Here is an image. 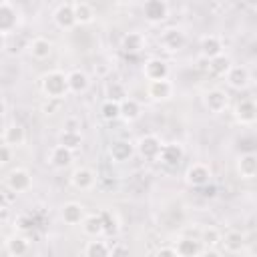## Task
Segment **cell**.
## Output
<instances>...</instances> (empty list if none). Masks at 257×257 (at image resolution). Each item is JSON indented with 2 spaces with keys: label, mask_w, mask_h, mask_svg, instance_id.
<instances>
[{
  "label": "cell",
  "mask_w": 257,
  "mask_h": 257,
  "mask_svg": "<svg viewBox=\"0 0 257 257\" xmlns=\"http://www.w3.org/2000/svg\"><path fill=\"white\" fill-rule=\"evenodd\" d=\"M66 84H68V92H72V94H82V92H86L90 80H88L86 72H82V70H70V72L66 74Z\"/></svg>",
  "instance_id": "25"
},
{
  "label": "cell",
  "mask_w": 257,
  "mask_h": 257,
  "mask_svg": "<svg viewBox=\"0 0 257 257\" xmlns=\"http://www.w3.org/2000/svg\"><path fill=\"white\" fill-rule=\"evenodd\" d=\"M122 253H128V249H124V247H110V255H122Z\"/></svg>",
  "instance_id": "44"
},
{
  "label": "cell",
  "mask_w": 257,
  "mask_h": 257,
  "mask_svg": "<svg viewBox=\"0 0 257 257\" xmlns=\"http://www.w3.org/2000/svg\"><path fill=\"white\" fill-rule=\"evenodd\" d=\"M118 108H120V118L126 120V122H133L141 116V102L133 96H126L118 102Z\"/></svg>",
  "instance_id": "27"
},
{
  "label": "cell",
  "mask_w": 257,
  "mask_h": 257,
  "mask_svg": "<svg viewBox=\"0 0 257 257\" xmlns=\"http://www.w3.org/2000/svg\"><path fill=\"white\" fill-rule=\"evenodd\" d=\"M58 145L66 147L68 151H78L82 147V135L80 131H74V128H62L58 133Z\"/></svg>",
  "instance_id": "28"
},
{
  "label": "cell",
  "mask_w": 257,
  "mask_h": 257,
  "mask_svg": "<svg viewBox=\"0 0 257 257\" xmlns=\"http://www.w3.org/2000/svg\"><path fill=\"white\" fill-rule=\"evenodd\" d=\"M40 88L48 100H60L68 94V84H66V74L62 70H48L42 80Z\"/></svg>",
  "instance_id": "1"
},
{
  "label": "cell",
  "mask_w": 257,
  "mask_h": 257,
  "mask_svg": "<svg viewBox=\"0 0 257 257\" xmlns=\"http://www.w3.org/2000/svg\"><path fill=\"white\" fill-rule=\"evenodd\" d=\"M116 4H128V2H133V0H114Z\"/></svg>",
  "instance_id": "47"
},
{
  "label": "cell",
  "mask_w": 257,
  "mask_h": 257,
  "mask_svg": "<svg viewBox=\"0 0 257 257\" xmlns=\"http://www.w3.org/2000/svg\"><path fill=\"white\" fill-rule=\"evenodd\" d=\"M64 128H74V131H78V128H80V124H78V120H76V118H68V120H66V124H64Z\"/></svg>",
  "instance_id": "43"
},
{
  "label": "cell",
  "mask_w": 257,
  "mask_h": 257,
  "mask_svg": "<svg viewBox=\"0 0 257 257\" xmlns=\"http://www.w3.org/2000/svg\"><path fill=\"white\" fill-rule=\"evenodd\" d=\"M72 151H68L66 147H62V145H54L52 149H50V153H48V163L52 165V167H56V169H66L70 163H72Z\"/></svg>",
  "instance_id": "22"
},
{
  "label": "cell",
  "mask_w": 257,
  "mask_h": 257,
  "mask_svg": "<svg viewBox=\"0 0 257 257\" xmlns=\"http://www.w3.org/2000/svg\"><path fill=\"white\" fill-rule=\"evenodd\" d=\"M72 12H74V20L76 24H90L94 22V8L84 2V0H78L72 4Z\"/></svg>",
  "instance_id": "30"
},
{
  "label": "cell",
  "mask_w": 257,
  "mask_h": 257,
  "mask_svg": "<svg viewBox=\"0 0 257 257\" xmlns=\"http://www.w3.org/2000/svg\"><path fill=\"white\" fill-rule=\"evenodd\" d=\"M199 189H203V195H205V197H215V191H217V187H215V185H213L211 181H209L207 185L199 187Z\"/></svg>",
  "instance_id": "40"
},
{
  "label": "cell",
  "mask_w": 257,
  "mask_h": 257,
  "mask_svg": "<svg viewBox=\"0 0 257 257\" xmlns=\"http://www.w3.org/2000/svg\"><path fill=\"white\" fill-rule=\"evenodd\" d=\"M16 10L8 4V2H0V32L2 34H8L16 28Z\"/></svg>",
  "instance_id": "26"
},
{
  "label": "cell",
  "mask_w": 257,
  "mask_h": 257,
  "mask_svg": "<svg viewBox=\"0 0 257 257\" xmlns=\"http://www.w3.org/2000/svg\"><path fill=\"white\" fill-rule=\"evenodd\" d=\"M185 157V151L179 143H169V145H163L161 151H159V157L157 161L163 163L165 167H177Z\"/></svg>",
  "instance_id": "12"
},
{
  "label": "cell",
  "mask_w": 257,
  "mask_h": 257,
  "mask_svg": "<svg viewBox=\"0 0 257 257\" xmlns=\"http://www.w3.org/2000/svg\"><path fill=\"white\" fill-rule=\"evenodd\" d=\"M16 225H18L20 231H32V227H34V223H32L30 217H20V219L16 221Z\"/></svg>",
  "instance_id": "39"
},
{
  "label": "cell",
  "mask_w": 257,
  "mask_h": 257,
  "mask_svg": "<svg viewBox=\"0 0 257 257\" xmlns=\"http://www.w3.org/2000/svg\"><path fill=\"white\" fill-rule=\"evenodd\" d=\"M225 78H227V84L235 90H245L251 82V74H249V68L243 66V64H231L229 70L225 72Z\"/></svg>",
  "instance_id": "6"
},
{
  "label": "cell",
  "mask_w": 257,
  "mask_h": 257,
  "mask_svg": "<svg viewBox=\"0 0 257 257\" xmlns=\"http://www.w3.org/2000/svg\"><path fill=\"white\" fill-rule=\"evenodd\" d=\"M4 44H6V40H4V34H2V32H0V50H2V48H4Z\"/></svg>",
  "instance_id": "46"
},
{
  "label": "cell",
  "mask_w": 257,
  "mask_h": 257,
  "mask_svg": "<svg viewBox=\"0 0 257 257\" xmlns=\"http://www.w3.org/2000/svg\"><path fill=\"white\" fill-rule=\"evenodd\" d=\"M54 24L62 30H70L76 26V20H74V12H72V4L64 2L60 4L56 10H54Z\"/></svg>",
  "instance_id": "18"
},
{
  "label": "cell",
  "mask_w": 257,
  "mask_h": 257,
  "mask_svg": "<svg viewBox=\"0 0 257 257\" xmlns=\"http://www.w3.org/2000/svg\"><path fill=\"white\" fill-rule=\"evenodd\" d=\"M203 104L211 114H221L229 106V94L223 88H211L203 94Z\"/></svg>",
  "instance_id": "4"
},
{
  "label": "cell",
  "mask_w": 257,
  "mask_h": 257,
  "mask_svg": "<svg viewBox=\"0 0 257 257\" xmlns=\"http://www.w3.org/2000/svg\"><path fill=\"white\" fill-rule=\"evenodd\" d=\"M201 243L207 247H215L221 243V231L217 227H205L201 233Z\"/></svg>",
  "instance_id": "36"
},
{
  "label": "cell",
  "mask_w": 257,
  "mask_h": 257,
  "mask_svg": "<svg viewBox=\"0 0 257 257\" xmlns=\"http://www.w3.org/2000/svg\"><path fill=\"white\" fill-rule=\"evenodd\" d=\"M201 54L209 60L219 54H223V40L217 34H207L201 38Z\"/></svg>",
  "instance_id": "24"
},
{
  "label": "cell",
  "mask_w": 257,
  "mask_h": 257,
  "mask_svg": "<svg viewBox=\"0 0 257 257\" xmlns=\"http://www.w3.org/2000/svg\"><path fill=\"white\" fill-rule=\"evenodd\" d=\"M4 112H6V102H4L2 98H0V118L4 116Z\"/></svg>",
  "instance_id": "45"
},
{
  "label": "cell",
  "mask_w": 257,
  "mask_h": 257,
  "mask_svg": "<svg viewBox=\"0 0 257 257\" xmlns=\"http://www.w3.org/2000/svg\"><path fill=\"white\" fill-rule=\"evenodd\" d=\"M60 215H62V221H64L66 225H78V223L84 219L86 211H84V207H82L80 203H76V201H68V203L62 205Z\"/></svg>",
  "instance_id": "21"
},
{
  "label": "cell",
  "mask_w": 257,
  "mask_h": 257,
  "mask_svg": "<svg viewBox=\"0 0 257 257\" xmlns=\"http://www.w3.org/2000/svg\"><path fill=\"white\" fill-rule=\"evenodd\" d=\"M147 94L151 100H169L173 96V82L169 78L163 80H149L147 84Z\"/></svg>",
  "instance_id": "13"
},
{
  "label": "cell",
  "mask_w": 257,
  "mask_h": 257,
  "mask_svg": "<svg viewBox=\"0 0 257 257\" xmlns=\"http://www.w3.org/2000/svg\"><path fill=\"white\" fill-rule=\"evenodd\" d=\"M80 229H82L84 235H88V237H92V239L100 237V235L104 233L100 215H84V219L80 221Z\"/></svg>",
  "instance_id": "29"
},
{
  "label": "cell",
  "mask_w": 257,
  "mask_h": 257,
  "mask_svg": "<svg viewBox=\"0 0 257 257\" xmlns=\"http://www.w3.org/2000/svg\"><path fill=\"white\" fill-rule=\"evenodd\" d=\"M235 118L239 124H245V126H251L255 124L257 120V106L251 98H243L235 104Z\"/></svg>",
  "instance_id": "11"
},
{
  "label": "cell",
  "mask_w": 257,
  "mask_h": 257,
  "mask_svg": "<svg viewBox=\"0 0 257 257\" xmlns=\"http://www.w3.org/2000/svg\"><path fill=\"white\" fill-rule=\"evenodd\" d=\"M94 183H96V175L88 167H76L70 173V185L78 191H90L94 187Z\"/></svg>",
  "instance_id": "10"
},
{
  "label": "cell",
  "mask_w": 257,
  "mask_h": 257,
  "mask_svg": "<svg viewBox=\"0 0 257 257\" xmlns=\"http://www.w3.org/2000/svg\"><path fill=\"white\" fill-rule=\"evenodd\" d=\"M143 74H145L147 80H163V78H169V64H167V60H163L159 56H151L149 60H145Z\"/></svg>",
  "instance_id": "8"
},
{
  "label": "cell",
  "mask_w": 257,
  "mask_h": 257,
  "mask_svg": "<svg viewBox=\"0 0 257 257\" xmlns=\"http://www.w3.org/2000/svg\"><path fill=\"white\" fill-rule=\"evenodd\" d=\"M221 245L225 249V253H231V255H237L245 249V235L241 231H227L225 235H221Z\"/></svg>",
  "instance_id": "16"
},
{
  "label": "cell",
  "mask_w": 257,
  "mask_h": 257,
  "mask_svg": "<svg viewBox=\"0 0 257 257\" xmlns=\"http://www.w3.org/2000/svg\"><path fill=\"white\" fill-rule=\"evenodd\" d=\"M108 155H110V159L114 163H124L135 155V145L131 141H126V139H116V141L110 143Z\"/></svg>",
  "instance_id": "14"
},
{
  "label": "cell",
  "mask_w": 257,
  "mask_h": 257,
  "mask_svg": "<svg viewBox=\"0 0 257 257\" xmlns=\"http://www.w3.org/2000/svg\"><path fill=\"white\" fill-rule=\"evenodd\" d=\"M145 48V36L141 32H126L120 38V50L124 54H139Z\"/></svg>",
  "instance_id": "23"
},
{
  "label": "cell",
  "mask_w": 257,
  "mask_h": 257,
  "mask_svg": "<svg viewBox=\"0 0 257 257\" xmlns=\"http://www.w3.org/2000/svg\"><path fill=\"white\" fill-rule=\"evenodd\" d=\"M28 52L34 60H46L50 54H52V42L44 36H36L30 40L28 44Z\"/></svg>",
  "instance_id": "19"
},
{
  "label": "cell",
  "mask_w": 257,
  "mask_h": 257,
  "mask_svg": "<svg viewBox=\"0 0 257 257\" xmlns=\"http://www.w3.org/2000/svg\"><path fill=\"white\" fill-rule=\"evenodd\" d=\"M143 16L149 24H161L169 16V4L167 0H145L143 4Z\"/></svg>",
  "instance_id": "5"
},
{
  "label": "cell",
  "mask_w": 257,
  "mask_h": 257,
  "mask_svg": "<svg viewBox=\"0 0 257 257\" xmlns=\"http://www.w3.org/2000/svg\"><path fill=\"white\" fill-rule=\"evenodd\" d=\"M211 177H213V171L207 163H193L185 173V181L191 187H203L211 181Z\"/></svg>",
  "instance_id": "7"
},
{
  "label": "cell",
  "mask_w": 257,
  "mask_h": 257,
  "mask_svg": "<svg viewBox=\"0 0 257 257\" xmlns=\"http://www.w3.org/2000/svg\"><path fill=\"white\" fill-rule=\"evenodd\" d=\"M104 94H106V98H108V100H114V102H120L122 98H126V96H128V94H126L124 84H122V82H118V80H108V82H106V86H104Z\"/></svg>",
  "instance_id": "32"
},
{
  "label": "cell",
  "mask_w": 257,
  "mask_h": 257,
  "mask_svg": "<svg viewBox=\"0 0 257 257\" xmlns=\"http://www.w3.org/2000/svg\"><path fill=\"white\" fill-rule=\"evenodd\" d=\"M229 66H231V58L225 56V54H219L215 58H209V70L215 76H225V72L229 70Z\"/></svg>",
  "instance_id": "34"
},
{
  "label": "cell",
  "mask_w": 257,
  "mask_h": 257,
  "mask_svg": "<svg viewBox=\"0 0 257 257\" xmlns=\"http://www.w3.org/2000/svg\"><path fill=\"white\" fill-rule=\"evenodd\" d=\"M8 197H6V193L4 191H0V211H6V207H8Z\"/></svg>",
  "instance_id": "42"
},
{
  "label": "cell",
  "mask_w": 257,
  "mask_h": 257,
  "mask_svg": "<svg viewBox=\"0 0 257 257\" xmlns=\"http://www.w3.org/2000/svg\"><path fill=\"white\" fill-rule=\"evenodd\" d=\"M100 114H102V118H104V120H108V122H112V120L120 118L118 102H114V100H108V98H106V100L100 104Z\"/></svg>",
  "instance_id": "35"
},
{
  "label": "cell",
  "mask_w": 257,
  "mask_h": 257,
  "mask_svg": "<svg viewBox=\"0 0 257 257\" xmlns=\"http://www.w3.org/2000/svg\"><path fill=\"white\" fill-rule=\"evenodd\" d=\"M237 173L241 179H255L257 175V155L251 153H241L237 159Z\"/></svg>",
  "instance_id": "15"
},
{
  "label": "cell",
  "mask_w": 257,
  "mask_h": 257,
  "mask_svg": "<svg viewBox=\"0 0 257 257\" xmlns=\"http://www.w3.org/2000/svg\"><path fill=\"white\" fill-rule=\"evenodd\" d=\"M173 247H175L177 255H181V257H195V255L203 253V243L193 237H179Z\"/></svg>",
  "instance_id": "17"
},
{
  "label": "cell",
  "mask_w": 257,
  "mask_h": 257,
  "mask_svg": "<svg viewBox=\"0 0 257 257\" xmlns=\"http://www.w3.org/2000/svg\"><path fill=\"white\" fill-rule=\"evenodd\" d=\"M187 44V36L181 28H165L161 34H159V46L165 50V52H179L183 50Z\"/></svg>",
  "instance_id": "2"
},
{
  "label": "cell",
  "mask_w": 257,
  "mask_h": 257,
  "mask_svg": "<svg viewBox=\"0 0 257 257\" xmlns=\"http://www.w3.org/2000/svg\"><path fill=\"white\" fill-rule=\"evenodd\" d=\"M8 161H12V147H8L6 143H2L0 145V165H4Z\"/></svg>",
  "instance_id": "38"
},
{
  "label": "cell",
  "mask_w": 257,
  "mask_h": 257,
  "mask_svg": "<svg viewBox=\"0 0 257 257\" xmlns=\"http://www.w3.org/2000/svg\"><path fill=\"white\" fill-rule=\"evenodd\" d=\"M2 143H6L8 147H22L26 143V131L22 124L18 122H12L4 128V135H2Z\"/></svg>",
  "instance_id": "20"
},
{
  "label": "cell",
  "mask_w": 257,
  "mask_h": 257,
  "mask_svg": "<svg viewBox=\"0 0 257 257\" xmlns=\"http://www.w3.org/2000/svg\"><path fill=\"white\" fill-rule=\"evenodd\" d=\"M6 187L12 193H26L32 187V175L24 167H14L6 175Z\"/></svg>",
  "instance_id": "3"
},
{
  "label": "cell",
  "mask_w": 257,
  "mask_h": 257,
  "mask_svg": "<svg viewBox=\"0 0 257 257\" xmlns=\"http://www.w3.org/2000/svg\"><path fill=\"white\" fill-rule=\"evenodd\" d=\"M157 255H159V257H165V255H177V251H175V247H159V249H157Z\"/></svg>",
  "instance_id": "41"
},
{
  "label": "cell",
  "mask_w": 257,
  "mask_h": 257,
  "mask_svg": "<svg viewBox=\"0 0 257 257\" xmlns=\"http://www.w3.org/2000/svg\"><path fill=\"white\" fill-rule=\"evenodd\" d=\"M161 147H163V143H161V139L157 135H143L139 139V143H137L139 155L143 159H147V161H157Z\"/></svg>",
  "instance_id": "9"
},
{
  "label": "cell",
  "mask_w": 257,
  "mask_h": 257,
  "mask_svg": "<svg viewBox=\"0 0 257 257\" xmlns=\"http://www.w3.org/2000/svg\"><path fill=\"white\" fill-rule=\"evenodd\" d=\"M82 253L86 257H106V255H110V247L104 241H98V237H96V241H88L86 243Z\"/></svg>",
  "instance_id": "33"
},
{
  "label": "cell",
  "mask_w": 257,
  "mask_h": 257,
  "mask_svg": "<svg viewBox=\"0 0 257 257\" xmlns=\"http://www.w3.org/2000/svg\"><path fill=\"white\" fill-rule=\"evenodd\" d=\"M6 253L12 257H22L28 253V241L22 235H12L6 241Z\"/></svg>",
  "instance_id": "31"
},
{
  "label": "cell",
  "mask_w": 257,
  "mask_h": 257,
  "mask_svg": "<svg viewBox=\"0 0 257 257\" xmlns=\"http://www.w3.org/2000/svg\"><path fill=\"white\" fill-rule=\"evenodd\" d=\"M100 221H102V229H104L106 235L116 233V219H114V215L110 211H102L100 213Z\"/></svg>",
  "instance_id": "37"
}]
</instances>
